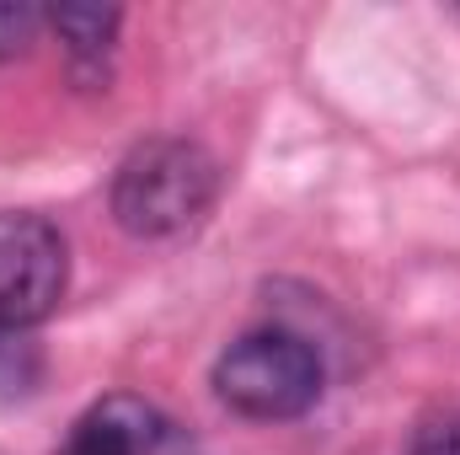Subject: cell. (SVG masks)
<instances>
[{"instance_id":"6da1fadb","label":"cell","mask_w":460,"mask_h":455,"mask_svg":"<svg viewBox=\"0 0 460 455\" xmlns=\"http://www.w3.org/2000/svg\"><path fill=\"white\" fill-rule=\"evenodd\" d=\"M220 193V166L199 139H145L134 145L113 172L108 188V210L118 230H128L134 241H166L193 230Z\"/></svg>"},{"instance_id":"7a4b0ae2","label":"cell","mask_w":460,"mask_h":455,"mask_svg":"<svg viewBox=\"0 0 460 455\" xmlns=\"http://www.w3.org/2000/svg\"><path fill=\"white\" fill-rule=\"evenodd\" d=\"M322 380H327L322 353L284 327H257L235 338L215 364L220 402L252 424H284V418L311 413L322 397Z\"/></svg>"},{"instance_id":"3957f363","label":"cell","mask_w":460,"mask_h":455,"mask_svg":"<svg viewBox=\"0 0 460 455\" xmlns=\"http://www.w3.org/2000/svg\"><path fill=\"white\" fill-rule=\"evenodd\" d=\"M70 284V252L54 220L0 210V333L49 322Z\"/></svg>"},{"instance_id":"277c9868","label":"cell","mask_w":460,"mask_h":455,"mask_svg":"<svg viewBox=\"0 0 460 455\" xmlns=\"http://www.w3.org/2000/svg\"><path fill=\"white\" fill-rule=\"evenodd\" d=\"M166 434H172V424L161 407H150L145 397L113 391L70 424L59 455H155L166 445Z\"/></svg>"},{"instance_id":"5b68a950","label":"cell","mask_w":460,"mask_h":455,"mask_svg":"<svg viewBox=\"0 0 460 455\" xmlns=\"http://www.w3.org/2000/svg\"><path fill=\"white\" fill-rule=\"evenodd\" d=\"M118 22H123L118 5H59V11H49V27L65 38V49L75 59H102L118 38Z\"/></svg>"},{"instance_id":"8992f818","label":"cell","mask_w":460,"mask_h":455,"mask_svg":"<svg viewBox=\"0 0 460 455\" xmlns=\"http://www.w3.org/2000/svg\"><path fill=\"white\" fill-rule=\"evenodd\" d=\"M49 22V11L38 5H16V0H0V59H16L38 43V27Z\"/></svg>"},{"instance_id":"52a82bcc","label":"cell","mask_w":460,"mask_h":455,"mask_svg":"<svg viewBox=\"0 0 460 455\" xmlns=\"http://www.w3.org/2000/svg\"><path fill=\"white\" fill-rule=\"evenodd\" d=\"M38 380V353L32 343H22V333H0V391H27Z\"/></svg>"},{"instance_id":"ba28073f","label":"cell","mask_w":460,"mask_h":455,"mask_svg":"<svg viewBox=\"0 0 460 455\" xmlns=\"http://www.w3.org/2000/svg\"><path fill=\"white\" fill-rule=\"evenodd\" d=\"M407 455H460V407L439 413V418H429V424H418Z\"/></svg>"}]
</instances>
